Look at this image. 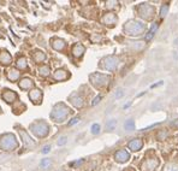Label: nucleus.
I'll use <instances>...</instances> for the list:
<instances>
[{
	"mask_svg": "<svg viewBox=\"0 0 178 171\" xmlns=\"http://www.w3.org/2000/svg\"><path fill=\"white\" fill-rule=\"evenodd\" d=\"M50 151H51V146H50V145H47V146H45L43 148H42V151H41V152H42L43 154H46V153H48Z\"/></svg>",
	"mask_w": 178,
	"mask_h": 171,
	"instance_id": "23",
	"label": "nucleus"
},
{
	"mask_svg": "<svg viewBox=\"0 0 178 171\" xmlns=\"http://www.w3.org/2000/svg\"><path fill=\"white\" fill-rule=\"evenodd\" d=\"M160 85H163V82H159V83H156V85H153L152 88H154V87H158V86H160Z\"/></svg>",
	"mask_w": 178,
	"mask_h": 171,
	"instance_id": "29",
	"label": "nucleus"
},
{
	"mask_svg": "<svg viewBox=\"0 0 178 171\" xmlns=\"http://www.w3.org/2000/svg\"><path fill=\"white\" fill-rule=\"evenodd\" d=\"M100 133V125L99 124H93L91 125V134H99Z\"/></svg>",
	"mask_w": 178,
	"mask_h": 171,
	"instance_id": "19",
	"label": "nucleus"
},
{
	"mask_svg": "<svg viewBox=\"0 0 178 171\" xmlns=\"http://www.w3.org/2000/svg\"><path fill=\"white\" fill-rule=\"evenodd\" d=\"M102 63H107V64L101 65L103 69H106V70H115V68H117V64H118V59L115 57H107V58H105L102 60Z\"/></svg>",
	"mask_w": 178,
	"mask_h": 171,
	"instance_id": "4",
	"label": "nucleus"
},
{
	"mask_svg": "<svg viewBox=\"0 0 178 171\" xmlns=\"http://www.w3.org/2000/svg\"><path fill=\"white\" fill-rule=\"evenodd\" d=\"M164 171H178V165L176 164H168V165H166Z\"/></svg>",
	"mask_w": 178,
	"mask_h": 171,
	"instance_id": "14",
	"label": "nucleus"
},
{
	"mask_svg": "<svg viewBox=\"0 0 178 171\" xmlns=\"http://www.w3.org/2000/svg\"><path fill=\"white\" fill-rule=\"evenodd\" d=\"M78 122H79V118H78V117H75V118L71 119V122H69V125H74V124H76V123Z\"/></svg>",
	"mask_w": 178,
	"mask_h": 171,
	"instance_id": "24",
	"label": "nucleus"
},
{
	"mask_svg": "<svg viewBox=\"0 0 178 171\" xmlns=\"http://www.w3.org/2000/svg\"><path fill=\"white\" fill-rule=\"evenodd\" d=\"M38 71H40V75H42V76H47V75L50 73V68H48V66H42V68L38 69Z\"/></svg>",
	"mask_w": 178,
	"mask_h": 171,
	"instance_id": "16",
	"label": "nucleus"
},
{
	"mask_svg": "<svg viewBox=\"0 0 178 171\" xmlns=\"http://www.w3.org/2000/svg\"><path fill=\"white\" fill-rule=\"evenodd\" d=\"M101 100V95H98L96 98L93 100V102H91V105H96V104H99V101Z\"/></svg>",
	"mask_w": 178,
	"mask_h": 171,
	"instance_id": "26",
	"label": "nucleus"
},
{
	"mask_svg": "<svg viewBox=\"0 0 178 171\" xmlns=\"http://www.w3.org/2000/svg\"><path fill=\"white\" fill-rule=\"evenodd\" d=\"M124 29L130 35H140V33H142L144 30V25L139 23V22L131 21V22H127Z\"/></svg>",
	"mask_w": 178,
	"mask_h": 171,
	"instance_id": "1",
	"label": "nucleus"
},
{
	"mask_svg": "<svg viewBox=\"0 0 178 171\" xmlns=\"http://www.w3.org/2000/svg\"><path fill=\"white\" fill-rule=\"evenodd\" d=\"M115 124H117V122H115V119H112V121H110V122L106 124V128H107L108 130H112V129H115Z\"/></svg>",
	"mask_w": 178,
	"mask_h": 171,
	"instance_id": "20",
	"label": "nucleus"
},
{
	"mask_svg": "<svg viewBox=\"0 0 178 171\" xmlns=\"http://www.w3.org/2000/svg\"><path fill=\"white\" fill-rule=\"evenodd\" d=\"M156 29H158V23H154V24L152 25V28H151V30H149V33L146 35V40H147V41H149V40L152 39L154 33L156 31Z\"/></svg>",
	"mask_w": 178,
	"mask_h": 171,
	"instance_id": "9",
	"label": "nucleus"
},
{
	"mask_svg": "<svg viewBox=\"0 0 178 171\" xmlns=\"http://www.w3.org/2000/svg\"><path fill=\"white\" fill-rule=\"evenodd\" d=\"M139 11H140L141 16L143 18H146V19H151L153 17V15H154V9L152 6H149L148 4H142V6L140 7Z\"/></svg>",
	"mask_w": 178,
	"mask_h": 171,
	"instance_id": "3",
	"label": "nucleus"
},
{
	"mask_svg": "<svg viewBox=\"0 0 178 171\" xmlns=\"http://www.w3.org/2000/svg\"><path fill=\"white\" fill-rule=\"evenodd\" d=\"M4 58H0V60L2 64H9V63H11V56L10 54H7L6 52H4Z\"/></svg>",
	"mask_w": 178,
	"mask_h": 171,
	"instance_id": "12",
	"label": "nucleus"
},
{
	"mask_svg": "<svg viewBox=\"0 0 178 171\" xmlns=\"http://www.w3.org/2000/svg\"><path fill=\"white\" fill-rule=\"evenodd\" d=\"M51 159H43L41 163H40V165H41V168H43V169H47L50 165H51Z\"/></svg>",
	"mask_w": 178,
	"mask_h": 171,
	"instance_id": "17",
	"label": "nucleus"
},
{
	"mask_svg": "<svg viewBox=\"0 0 178 171\" xmlns=\"http://www.w3.org/2000/svg\"><path fill=\"white\" fill-rule=\"evenodd\" d=\"M65 142H66V137L63 136V137H60V140L58 141V145H59V146H63Z\"/></svg>",
	"mask_w": 178,
	"mask_h": 171,
	"instance_id": "27",
	"label": "nucleus"
},
{
	"mask_svg": "<svg viewBox=\"0 0 178 171\" xmlns=\"http://www.w3.org/2000/svg\"><path fill=\"white\" fill-rule=\"evenodd\" d=\"M125 129L127 130H134L135 129V123L132 119H129L127 123H125Z\"/></svg>",
	"mask_w": 178,
	"mask_h": 171,
	"instance_id": "15",
	"label": "nucleus"
},
{
	"mask_svg": "<svg viewBox=\"0 0 178 171\" xmlns=\"http://www.w3.org/2000/svg\"><path fill=\"white\" fill-rule=\"evenodd\" d=\"M29 85V87H31V86H33V81H31V80H28V78H26V80H23V81H22V82H21V87H22V88H26V86Z\"/></svg>",
	"mask_w": 178,
	"mask_h": 171,
	"instance_id": "18",
	"label": "nucleus"
},
{
	"mask_svg": "<svg viewBox=\"0 0 178 171\" xmlns=\"http://www.w3.org/2000/svg\"><path fill=\"white\" fill-rule=\"evenodd\" d=\"M103 22L107 25H113L117 22V17H115L113 13H107L105 17H103Z\"/></svg>",
	"mask_w": 178,
	"mask_h": 171,
	"instance_id": "7",
	"label": "nucleus"
},
{
	"mask_svg": "<svg viewBox=\"0 0 178 171\" xmlns=\"http://www.w3.org/2000/svg\"><path fill=\"white\" fill-rule=\"evenodd\" d=\"M115 159H117V161H119V163H125L127 159H129V153H127V151H124V149H120V151H118L117 153H115Z\"/></svg>",
	"mask_w": 178,
	"mask_h": 171,
	"instance_id": "5",
	"label": "nucleus"
},
{
	"mask_svg": "<svg viewBox=\"0 0 178 171\" xmlns=\"http://www.w3.org/2000/svg\"><path fill=\"white\" fill-rule=\"evenodd\" d=\"M90 80L93 81V85L100 87V86L106 85V83H107V81L110 80V77H108V76H106V75H101V73H95V75L90 76Z\"/></svg>",
	"mask_w": 178,
	"mask_h": 171,
	"instance_id": "2",
	"label": "nucleus"
},
{
	"mask_svg": "<svg viewBox=\"0 0 178 171\" xmlns=\"http://www.w3.org/2000/svg\"><path fill=\"white\" fill-rule=\"evenodd\" d=\"M74 105L75 106H77V107H81L82 105H83V101H82V99L81 98H76V99H74Z\"/></svg>",
	"mask_w": 178,
	"mask_h": 171,
	"instance_id": "21",
	"label": "nucleus"
},
{
	"mask_svg": "<svg viewBox=\"0 0 178 171\" xmlns=\"http://www.w3.org/2000/svg\"><path fill=\"white\" fill-rule=\"evenodd\" d=\"M64 46H65V44H64L63 40H55L54 44H53V47H54L55 49H59V51L63 49Z\"/></svg>",
	"mask_w": 178,
	"mask_h": 171,
	"instance_id": "11",
	"label": "nucleus"
},
{
	"mask_svg": "<svg viewBox=\"0 0 178 171\" xmlns=\"http://www.w3.org/2000/svg\"><path fill=\"white\" fill-rule=\"evenodd\" d=\"M66 77H67V73L64 70H57L55 73H54V78L55 80H65Z\"/></svg>",
	"mask_w": 178,
	"mask_h": 171,
	"instance_id": "8",
	"label": "nucleus"
},
{
	"mask_svg": "<svg viewBox=\"0 0 178 171\" xmlns=\"http://www.w3.org/2000/svg\"><path fill=\"white\" fill-rule=\"evenodd\" d=\"M84 52V47L82 46V45H76L75 47H74V54L76 56V57H79V56H82V53Z\"/></svg>",
	"mask_w": 178,
	"mask_h": 171,
	"instance_id": "10",
	"label": "nucleus"
},
{
	"mask_svg": "<svg viewBox=\"0 0 178 171\" xmlns=\"http://www.w3.org/2000/svg\"><path fill=\"white\" fill-rule=\"evenodd\" d=\"M167 11H168V5H164V6L161 7V12H160L161 17H165L166 12H167Z\"/></svg>",
	"mask_w": 178,
	"mask_h": 171,
	"instance_id": "22",
	"label": "nucleus"
},
{
	"mask_svg": "<svg viewBox=\"0 0 178 171\" xmlns=\"http://www.w3.org/2000/svg\"><path fill=\"white\" fill-rule=\"evenodd\" d=\"M17 66H18L19 69H24V68H26V58H21V59H18V60H17Z\"/></svg>",
	"mask_w": 178,
	"mask_h": 171,
	"instance_id": "13",
	"label": "nucleus"
},
{
	"mask_svg": "<svg viewBox=\"0 0 178 171\" xmlns=\"http://www.w3.org/2000/svg\"><path fill=\"white\" fill-rule=\"evenodd\" d=\"M141 147H142V141L140 139H135L131 142H129V148L131 151H140Z\"/></svg>",
	"mask_w": 178,
	"mask_h": 171,
	"instance_id": "6",
	"label": "nucleus"
},
{
	"mask_svg": "<svg viewBox=\"0 0 178 171\" xmlns=\"http://www.w3.org/2000/svg\"><path fill=\"white\" fill-rule=\"evenodd\" d=\"M81 163H83V160H78V161H76V163H72L71 165H79Z\"/></svg>",
	"mask_w": 178,
	"mask_h": 171,
	"instance_id": "28",
	"label": "nucleus"
},
{
	"mask_svg": "<svg viewBox=\"0 0 178 171\" xmlns=\"http://www.w3.org/2000/svg\"><path fill=\"white\" fill-rule=\"evenodd\" d=\"M123 94H124V93H123V90H122V89H119V90H118V92L115 94V99L120 98V97H123Z\"/></svg>",
	"mask_w": 178,
	"mask_h": 171,
	"instance_id": "25",
	"label": "nucleus"
}]
</instances>
